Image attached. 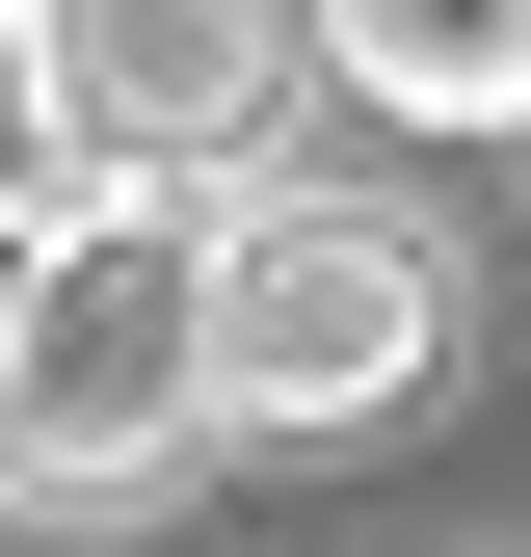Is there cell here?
<instances>
[{"label": "cell", "instance_id": "obj_4", "mask_svg": "<svg viewBox=\"0 0 531 557\" xmlns=\"http://www.w3.org/2000/svg\"><path fill=\"white\" fill-rule=\"evenodd\" d=\"M319 53H346V107H398V133H505L531 107V0H293Z\"/></svg>", "mask_w": 531, "mask_h": 557}, {"label": "cell", "instance_id": "obj_3", "mask_svg": "<svg viewBox=\"0 0 531 557\" xmlns=\"http://www.w3.org/2000/svg\"><path fill=\"white\" fill-rule=\"evenodd\" d=\"M425 345H452V265L346 213V186H266V213H213V425H398L425 398Z\"/></svg>", "mask_w": 531, "mask_h": 557}, {"label": "cell", "instance_id": "obj_5", "mask_svg": "<svg viewBox=\"0 0 531 557\" xmlns=\"http://www.w3.org/2000/svg\"><path fill=\"white\" fill-rule=\"evenodd\" d=\"M27 239H53V186H0V319H27Z\"/></svg>", "mask_w": 531, "mask_h": 557}, {"label": "cell", "instance_id": "obj_2", "mask_svg": "<svg viewBox=\"0 0 531 557\" xmlns=\"http://www.w3.org/2000/svg\"><path fill=\"white\" fill-rule=\"evenodd\" d=\"M293 81H319L293 0H0V107L53 186H213Z\"/></svg>", "mask_w": 531, "mask_h": 557}, {"label": "cell", "instance_id": "obj_6", "mask_svg": "<svg viewBox=\"0 0 531 557\" xmlns=\"http://www.w3.org/2000/svg\"><path fill=\"white\" fill-rule=\"evenodd\" d=\"M505 133H531V107H505Z\"/></svg>", "mask_w": 531, "mask_h": 557}, {"label": "cell", "instance_id": "obj_1", "mask_svg": "<svg viewBox=\"0 0 531 557\" xmlns=\"http://www.w3.org/2000/svg\"><path fill=\"white\" fill-rule=\"evenodd\" d=\"M213 425V213L186 186H53L27 319H0V478L27 505H133Z\"/></svg>", "mask_w": 531, "mask_h": 557}]
</instances>
